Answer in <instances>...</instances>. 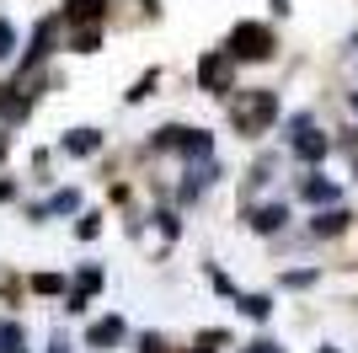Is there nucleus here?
<instances>
[{"label":"nucleus","instance_id":"obj_1","mask_svg":"<svg viewBox=\"0 0 358 353\" xmlns=\"http://www.w3.org/2000/svg\"><path fill=\"white\" fill-rule=\"evenodd\" d=\"M278 118H284V97H278V86H241L236 97L224 102V123H230V134L246 139V145L268 139V134L278 129Z\"/></svg>","mask_w":358,"mask_h":353},{"label":"nucleus","instance_id":"obj_2","mask_svg":"<svg viewBox=\"0 0 358 353\" xmlns=\"http://www.w3.org/2000/svg\"><path fill=\"white\" fill-rule=\"evenodd\" d=\"M214 150H220L214 129L171 118V123H155V129L145 134L139 155H155V161H182V166H193V161H214Z\"/></svg>","mask_w":358,"mask_h":353},{"label":"nucleus","instance_id":"obj_3","mask_svg":"<svg viewBox=\"0 0 358 353\" xmlns=\"http://www.w3.org/2000/svg\"><path fill=\"white\" fill-rule=\"evenodd\" d=\"M220 48L236 59L241 70H246V64H273V59H278V27L262 22V16H241L236 27L224 32Z\"/></svg>","mask_w":358,"mask_h":353},{"label":"nucleus","instance_id":"obj_4","mask_svg":"<svg viewBox=\"0 0 358 353\" xmlns=\"http://www.w3.org/2000/svg\"><path fill=\"white\" fill-rule=\"evenodd\" d=\"M59 59H64V22H59V11H43L32 22L11 75H38V70H48V64H59Z\"/></svg>","mask_w":358,"mask_h":353},{"label":"nucleus","instance_id":"obj_5","mask_svg":"<svg viewBox=\"0 0 358 353\" xmlns=\"http://www.w3.org/2000/svg\"><path fill=\"white\" fill-rule=\"evenodd\" d=\"M193 91H203V97H214V102H230L241 91V64L224 48H203L193 64Z\"/></svg>","mask_w":358,"mask_h":353},{"label":"nucleus","instance_id":"obj_6","mask_svg":"<svg viewBox=\"0 0 358 353\" xmlns=\"http://www.w3.org/2000/svg\"><path fill=\"white\" fill-rule=\"evenodd\" d=\"M32 113H38V91H32L27 75H6L0 81V129L22 134L32 123Z\"/></svg>","mask_w":358,"mask_h":353},{"label":"nucleus","instance_id":"obj_7","mask_svg":"<svg viewBox=\"0 0 358 353\" xmlns=\"http://www.w3.org/2000/svg\"><path fill=\"white\" fill-rule=\"evenodd\" d=\"M129 338H134L129 316H123V310H102V316H91V321H86L80 348H86V353H123V348H129Z\"/></svg>","mask_w":358,"mask_h":353},{"label":"nucleus","instance_id":"obj_8","mask_svg":"<svg viewBox=\"0 0 358 353\" xmlns=\"http://www.w3.org/2000/svg\"><path fill=\"white\" fill-rule=\"evenodd\" d=\"M86 209V193L70 188V182H59V188L48 193V198H22V220L27 225H48V220H70V214H80Z\"/></svg>","mask_w":358,"mask_h":353},{"label":"nucleus","instance_id":"obj_9","mask_svg":"<svg viewBox=\"0 0 358 353\" xmlns=\"http://www.w3.org/2000/svg\"><path fill=\"white\" fill-rule=\"evenodd\" d=\"M289 220H294V204L289 198H262V204H241V225L252 235H262V241H273V235H284Z\"/></svg>","mask_w":358,"mask_h":353},{"label":"nucleus","instance_id":"obj_10","mask_svg":"<svg viewBox=\"0 0 358 353\" xmlns=\"http://www.w3.org/2000/svg\"><path fill=\"white\" fill-rule=\"evenodd\" d=\"M54 155H64V161H96V155H107V129L75 123V129H64L54 139Z\"/></svg>","mask_w":358,"mask_h":353},{"label":"nucleus","instance_id":"obj_11","mask_svg":"<svg viewBox=\"0 0 358 353\" xmlns=\"http://www.w3.org/2000/svg\"><path fill=\"white\" fill-rule=\"evenodd\" d=\"M284 150H289V161H299L305 172H315V166L327 161V155H331L337 145H331V134H327V129H315V123H310V129L284 134Z\"/></svg>","mask_w":358,"mask_h":353},{"label":"nucleus","instance_id":"obj_12","mask_svg":"<svg viewBox=\"0 0 358 353\" xmlns=\"http://www.w3.org/2000/svg\"><path fill=\"white\" fill-rule=\"evenodd\" d=\"M294 198H299V204H310V209H331V204H343V182L321 176V166H315V172L294 176Z\"/></svg>","mask_w":358,"mask_h":353},{"label":"nucleus","instance_id":"obj_13","mask_svg":"<svg viewBox=\"0 0 358 353\" xmlns=\"http://www.w3.org/2000/svg\"><path fill=\"white\" fill-rule=\"evenodd\" d=\"M353 220H358V214H353L348 204H331V209H315L305 230H310V241H337V235L353 230Z\"/></svg>","mask_w":358,"mask_h":353},{"label":"nucleus","instance_id":"obj_14","mask_svg":"<svg viewBox=\"0 0 358 353\" xmlns=\"http://www.w3.org/2000/svg\"><path fill=\"white\" fill-rule=\"evenodd\" d=\"M273 172H278V150H262L252 166H246V182H241V204H257V193L273 188Z\"/></svg>","mask_w":358,"mask_h":353},{"label":"nucleus","instance_id":"obj_15","mask_svg":"<svg viewBox=\"0 0 358 353\" xmlns=\"http://www.w3.org/2000/svg\"><path fill=\"white\" fill-rule=\"evenodd\" d=\"M64 289H70V273H59V268L27 273V300H64Z\"/></svg>","mask_w":358,"mask_h":353},{"label":"nucleus","instance_id":"obj_16","mask_svg":"<svg viewBox=\"0 0 358 353\" xmlns=\"http://www.w3.org/2000/svg\"><path fill=\"white\" fill-rule=\"evenodd\" d=\"M107 48V27H64V54L75 59H91Z\"/></svg>","mask_w":358,"mask_h":353},{"label":"nucleus","instance_id":"obj_17","mask_svg":"<svg viewBox=\"0 0 358 353\" xmlns=\"http://www.w3.org/2000/svg\"><path fill=\"white\" fill-rule=\"evenodd\" d=\"M161 86H166V70H161V64L139 70V75H134V86L123 91V107H145L150 97H161Z\"/></svg>","mask_w":358,"mask_h":353},{"label":"nucleus","instance_id":"obj_18","mask_svg":"<svg viewBox=\"0 0 358 353\" xmlns=\"http://www.w3.org/2000/svg\"><path fill=\"white\" fill-rule=\"evenodd\" d=\"M70 289H75V294H86V300H102V289H107V268H102V263H75V268H70Z\"/></svg>","mask_w":358,"mask_h":353},{"label":"nucleus","instance_id":"obj_19","mask_svg":"<svg viewBox=\"0 0 358 353\" xmlns=\"http://www.w3.org/2000/svg\"><path fill=\"white\" fill-rule=\"evenodd\" d=\"M236 310L246 316V321L262 326V321H273V310H278V305H273L268 289H236Z\"/></svg>","mask_w":358,"mask_h":353},{"label":"nucleus","instance_id":"obj_20","mask_svg":"<svg viewBox=\"0 0 358 353\" xmlns=\"http://www.w3.org/2000/svg\"><path fill=\"white\" fill-rule=\"evenodd\" d=\"M145 220H150V230H161V241H166V247H171V241H182V209H177V204L150 209Z\"/></svg>","mask_w":358,"mask_h":353},{"label":"nucleus","instance_id":"obj_21","mask_svg":"<svg viewBox=\"0 0 358 353\" xmlns=\"http://www.w3.org/2000/svg\"><path fill=\"white\" fill-rule=\"evenodd\" d=\"M102 230H107V214H102V209H80V214H75V241H80V247L102 241Z\"/></svg>","mask_w":358,"mask_h":353},{"label":"nucleus","instance_id":"obj_22","mask_svg":"<svg viewBox=\"0 0 358 353\" xmlns=\"http://www.w3.org/2000/svg\"><path fill=\"white\" fill-rule=\"evenodd\" d=\"M16 54H22V27H16L11 16H0V70H11Z\"/></svg>","mask_w":358,"mask_h":353},{"label":"nucleus","instance_id":"obj_23","mask_svg":"<svg viewBox=\"0 0 358 353\" xmlns=\"http://www.w3.org/2000/svg\"><path fill=\"white\" fill-rule=\"evenodd\" d=\"M0 305L6 310L27 305V273H0Z\"/></svg>","mask_w":358,"mask_h":353},{"label":"nucleus","instance_id":"obj_24","mask_svg":"<svg viewBox=\"0 0 358 353\" xmlns=\"http://www.w3.org/2000/svg\"><path fill=\"white\" fill-rule=\"evenodd\" d=\"M193 348L224 353V348H236V332H230V326H198V332H193Z\"/></svg>","mask_w":358,"mask_h":353},{"label":"nucleus","instance_id":"obj_25","mask_svg":"<svg viewBox=\"0 0 358 353\" xmlns=\"http://www.w3.org/2000/svg\"><path fill=\"white\" fill-rule=\"evenodd\" d=\"M321 284V268H284L278 273V289H315Z\"/></svg>","mask_w":358,"mask_h":353},{"label":"nucleus","instance_id":"obj_26","mask_svg":"<svg viewBox=\"0 0 358 353\" xmlns=\"http://www.w3.org/2000/svg\"><path fill=\"white\" fill-rule=\"evenodd\" d=\"M129 348H134V353H177L166 332H134V338H129Z\"/></svg>","mask_w":358,"mask_h":353},{"label":"nucleus","instance_id":"obj_27","mask_svg":"<svg viewBox=\"0 0 358 353\" xmlns=\"http://www.w3.org/2000/svg\"><path fill=\"white\" fill-rule=\"evenodd\" d=\"M203 279H209L214 294H224V300H236V284H230V273H224L220 263H203Z\"/></svg>","mask_w":358,"mask_h":353},{"label":"nucleus","instance_id":"obj_28","mask_svg":"<svg viewBox=\"0 0 358 353\" xmlns=\"http://www.w3.org/2000/svg\"><path fill=\"white\" fill-rule=\"evenodd\" d=\"M22 188H27V176L0 172V204H16V198H22Z\"/></svg>","mask_w":358,"mask_h":353},{"label":"nucleus","instance_id":"obj_29","mask_svg":"<svg viewBox=\"0 0 358 353\" xmlns=\"http://www.w3.org/2000/svg\"><path fill=\"white\" fill-rule=\"evenodd\" d=\"M236 353H289V348H284L278 338H252V342H241Z\"/></svg>","mask_w":358,"mask_h":353},{"label":"nucleus","instance_id":"obj_30","mask_svg":"<svg viewBox=\"0 0 358 353\" xmlns=\"http://www.w3.org/2000/svg\"><path fill=\"white\" fill-rule=\"evenodd\" d=\"M43 353H75V338H64V332H54V338H48V348Z\"/></svg>","mask_w":358,"mask_h":353},{"label":"nucleus","instance_id":"obj_31","mask_svg":"<svg viewBox=\"0 0 358 353\" xmlns=\"http://www.w3.org/2000/svg\"><path fill=\"white\" fill-rule=\"evenodd\" d=\"M268 11L273 16H294V0H268Z\"/></svg>","mask_w":358,"mask_h":353},{"label":"nucleus","instance_id":"obj_32","mask_svg":"<svg viewBox=\"0 0 358 353\" xmlns=\"http://www.w3.org/2000/svg\"><path fill=\"white\" fill-rule=\"evenodd\" d=\"M177 353H209V348H193V342H187V348H177Z\"/></svg>","mask_w":358,"mask_h":353},{"label":"nucleus","instance_id":"obj_33","mask_svg":"<svg viewBox=\"0 0 358 353\" xmlns=\"http://www.w3.org/2000/svg\"><path fill=\"white\" fill-rule=\"evenodd\" d=\"M348 102H353V113H358V91H353V97H348Z\"/></svg>","mask_w":358,"mask_h":353},{"label":"nucleus","instance_id":"obj_34","mask_svg":"<svg viewBox=\"0 0 358 353\" xmlns=\"http://www.w3.org/2000/svg\"><path fill=\"white\" fill-rule=\"evenodd\" d=\"M315 353H343V348H315Z\"/></svg>","mask_w":358,"mask_h":353},{"label":"nucleus","instance_id":"obj_35","mask_svg":"<svg viewBox=\"0 0 358 353\" xmlns=\"http://www.w3.org/2000/svg\"><path fill=\"white\" fill-rule=\"evenodd\" d=\"M353 176H358V150H353Z\"/></svg>","mask_w":358,"mask_h":353}]
</instances>
